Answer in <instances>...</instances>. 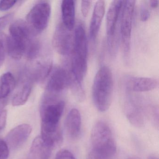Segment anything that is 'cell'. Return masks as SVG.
<instances>
[{
    "label": "cell",
    "mask_w": 159,
    "mask_h": 159,
    "mask_svg": "<svg viewBox=\"0 0 159 159\" xmlns=\"http://www.w3.org/2000/svg\"><path fill=\"white\" fill-rule=\"evenodd\" d=\"M74 38L71 31L63 24L57 27L53 37L52 44L55 50L62 56H67L72 52Z\"/></svg>",
    "instance_id": "cell-6"
},
{
    "label": "cell",
    "mask_w": 159,
    "mask_h": 159,
    "mask_svg": "<svg viewBox=\"0 0 159 159\" xmlns=\"http://www.w3.org/2000/svg\"><path fill=\"white\" fill-rule=\"evenodd\" d=\"M113 74L107 66L101 67L95 76L93 85V98L96 107L104 112L110 107L113 96Z\"/></svg>",
    "instance_id": "cell-1"
},
{
    "label": "cell",
    "mask_w": 159,
    "mask_h": 159,
    "mask_svg": "<svg viewBox=\"0 0 159 159\" xmlns=\"http://www.w3.org/2000/svg\"><path fill=\"white\" fill-rule=\"evenodd\" d=\"M16 2V1H0V11H8L12 8Z\"/></svg>",
    "instance_id": "cell-23"
},
{
    "label": "cell",
    "mask_w": 159,
    "mask_h": 159,
    "mask_svg": "<svg viewBox=\"0 0 159 159\" xmlns=\"http://www.w3.org/2000/svg\"><path fill=\"white\" fill-rule=\"evenodd\" d=\"M129 121L136 127H140L143 125V118L141 113L136 110H132L127 114Z\"/></svg>",
    "instance_id": "cell-19"
},
{
    "label": "cell",
    "mask_w": 159,
    "mask_h": 159,
    "mask_svg": "<svg viewBox=\"0 0 159 159\" xmlns=\"http://www.w3.org/2000/svg\"><path fill=\"white\" fill-rule=\"evenodd\" d=\"M92 2L91 1H82L81 12L84 17H86L88 16L91 9Z\"/></svg>",
    "instance_id": "cell-22"
},
{
    "label": "cell",
    "mask_w": 159,
    "mask_h": 159,
    "mask_svg": "<svg viewBox=\"0 0 159 159\" xmlns=\"http://www.w3.org/2000/svg\"><path fill=\"white\" fill-rule=\"evenodd\" d=\"M5 58V48L2 43L0 42V66L3 63Z\"/></svg>",
    "instance_id": "cell-27"
},
{
    "label": "cell",
    "mask_w": 159,
    "mask_h": 159,
    "mask_svg": "<svg viewBox=\"0 0 159 159\" xmlns=\"http://www.w3.org/2000/svg\"><path fill=\"white\" fill-rule=\"evenodd\" d=\"M148 159H159L158 157H156V156H153V155H151V156H149Z\"/></svg>",
    "instance_id": "cell-29"
},
{
    "label": "cell",
    "mask_w": 159,
    "mask_h": 159,
    "mask_svg": "<svg viewBox=\"0 0 159 159\" xmlns=\"http://www.w3.org/2000/svg\"><path fill=\"white\" fill-rule=\"evenodd\" d=\"M66 128L69 135L73 139L80 136L81 127V118L80 111L73 108L69 112L66 120Z\"/></svg>",
    "instance_id": "cell-12"
},
{
    "label": "cell",
    "mask_w": 159,
    "mask_h": 159,
    "mask_svg": "<svg viewBox=\"0 0 159 159\" xmlns=\"http://www.w3.org/2000/svg\"><path fill=\"white\" fill-rule=\"evenodd\" d=\"M7 111L5 110H0V132L3 130L6 125Z\"/></svg>",
    "instance_id": "cell-25"
},
{
    "label": "cell",
    "mask_w": 159,
    "mask_h": 159,
    "mask_svg": "<svg viewBox=\"0 0 159 159\" xmlns=\"http://www.w3.org/2000/svg\"><path fill=\"white\" fill-rule=\"evenodd\" d=\"M56 159H76L70 152L66 149H62L57 153Z\"/></svg>",
    "instance_id": "cell-21"
},
{
    "label": "cell",
    "mask_w": 159,
    "mask_h": 159,
    "mask_svg": "<svg viewBox=\"0 0 159 159\" xmlns=\"http://www.w3.org/2000/svg\"><path fill=\"white\" fill-rule=\"evenodd\" d=\"M53 149L47 146L40 137L36 138L30 148L32 155L38 159H49Z\"/></svg>",
    "instance_id": "cell-15"
},
{
    "label": "cell",
    "mask_w": 159,
    "mask_h": 159,
    "mask_svg": "<svg viewBox=\"0 0 159 159\" xmlns=\"http://www.w3.org/2000/svg\"><path fill=\"white\" fill-rule=\"evenodd\" d=\"M51 14V6L46 1L39 2L27 16V24L34 33L42 32L47 28Z\"/></svg>",
    "instance_id": "cell-5"
},
{
    "label": "cell",
    "mask_w": 159,
    "mask_h": 159,
    "mask_svg": "<svg viewBox=\"0 0 159 159\" xmlns=\"http://www.w3.org/2000/svg\"><path fill=\"white\" fill-rule=\"evenodd\" d=\"M15 85V79L11 72H6L0 76V99L6 98L14 89Z\"/></svg>",
    "instance_id": "cell-16"
},
{
    "label": "cell",
    "mask_w": 159,
    "mask_h": 159,
    "mask_svg": "<svg viewBox=\"0 0 159 159\" xmlns=\"http://www.w3.org/2000/svg\"><path fill=\"white\" fill-rule=\"evenodd\" d=\"M150 16V12L148 9L145 5L141 6L140 11V19L142 22H145L148 21Z\"/></svg>",
    "instance_id": "cell-24"
},
{
    "label": "cell",
    "mask_w": 159,
    "mask_h": 159,
    "mask_svg": "<svg viewBox=\"0 0 159 159\" xmlns=\"http://www.w3.org/2000/svg\"><path fill=\"white\" fill-rule=\"evenodd\" d=\"M159 1L158 0H151L149 1V5L152 9H156L159 6Z\"/></svg>",
    "instance_id": "cell-28"
},
{
    "label": "cell",
    "mask_w": 159,
    "mask_h": 159,
    "mask_svg": "<svg viewBox=\"0 0 159 159\" xmlns=\"http://www.w3.org/2000/svg\"><path fill=\"white\" fill-rule=\"evenodd\" d=\"M72 53L70 73L78 82L82 83L88 68V43L85 28L82 24H78L75 29Z\"/></svg>",
    "instance_id": "cell-2"
},
{
    "label": "cell",
    "mask_w": 159,
    "mask_h": 159,
    "mask_svg": "<svg viewBox=\"0 0 159 159\" xmlns=\"http://www.w3.org/2000/svg\"><path fill=\"white\" fill-rule=\"evenodd\" d=\"M32 86L29 83H26L14 94L12 98L14 106H20L25 104L31 93Z\"/></svg>",
    "instance_id": "cell-17"
},
{
    "label": "cell",
    "mask_w": 159,
    "mask_h": 159,
    "mask_svg": "<svg viewBox=\"0 0 159 159\" xmlns=\"http://www.w3.org/2000/svg\"><path fill=\"white\" fill-rule=\"evenodd\" d=\"M10 149L6 141L0 138V159H7L10 153Z\"/></svg>",
    "instance_id": "cell-20"
},
{
    "label": "cell",
    "mask_w": 159,
    "mask_h": 159,
    "mask_svg": "<svg viewBox=\"0 0 159 159\" xmlns=\"http://www.w3.org/2000/svg\"><path fill=\"white\" fill-rule=\"evenodd\" d=\"M40 50V44L39 42L33 39L29 43L26 50L25 55L27 59L32 60L35 59L39 55Z\"/></svg>",
    "instance_id": "cell-18"
},
{
    "label": "cell",
    "mask_w": 159,
    "mask_h": 159,
    "mask_svg": "<svg viewBox=\"0 0 159 159\" xmlns=\"http://www.w3.org/2000/svg\"><path fill=\"white\" fill-rule=\"evenodd\" d=\"M92 150L111 159L116 152V144L109 126L105 122L98 121L91 133Z\"/></svg>",
    "instance_id": "cell-3"
},
{
    "label": "cell",
    "mask_w": 159,
    "mask_h": 159,
    "mask_svg": "<svg viewBox=\"0 0 159 159\" xmlns=\"http://www.w3.org/2000/svg\"><path fill=\"white\" fill-rule=\"evenodd\" d=\"M32 127L27 124L17 125L6 136L5 140L9 149L16 150L21 147L29 137Z\"/></svg>",
    "instance_id": "cell-8"
},
{
    "label": "cell",
    "mask_w": 159,
    "mask_h": 159,
    "mask_svg": "<svg viewBox=\"0 0 159 159\" xmlns=\"http://www.w3.org/2000/svg\"><path fill=\"white\" fill-rule=\"evenodd\" d=\"M87 159H111L107 156L92 150L88 154Z\"/></svg>",
    "instance_id": "cell-26"
},
{
    "label": "cell",
    "mask_w": 159,
    "mask_h": 159,
    "mask_svg": "<svg viewBox=\"0 0 159 159\" xmlns=\"http://www.w3.org/2000/svg\"><path fill=\"white\" fill-rule=\"evenodd\" d=\"M158 82L153 78L134 77L128 82V87L132 91L144 92L151 91L158 86Z\"/></svg>",
    "instance_id": "cell-13"
},
{
    "label": "cell",
    "mask_w": 159,
    "mask_h": 159,
    "mask_svg": "<svg viewBox=\"0 0 159 159\" xmlns=\"http://www.w3.org/2000/svg\"><path fill=\"white\" fill-rule=\"evenodd\" d=\"M105 2L101 0L97 2L94 8L90 22V35L92 40L94 41L98 35L105 15Z\"/></svg>",
    "instance_id": "cell-11"
},
{
    "label": "cell",
    "mask_w": 159,
    "mask_h": 159,
    "mask_svg": "<svg viewBox=\"0 0 159 159\" xmlns=\"http://www.w3.org/2000/svg\"><path fill=\"white\" fill-rule=\"evenodd\" d=\"M61 7L63 24L71 31L75 25V2L73 0H64L62 1Z\"/></svg>",
    "instance_id": "cell-14"
},
{
    "label": "cell",
    "mask_w": 159,
    "mask_h": 159,
    "mask_svg": "<svg viewBox=\"0 0 159 159\" xmlns=\"http://www.w3.org/2000/svg\"><path fill=\"white\" fill-rule=\"evenodd\" d=\"M33 39V38L30 40L25 39L10 35L5 40V45L9 55L15 60L21 59L25 55L29 43Z\"/></svg>",
    "instance_id": "cell-9"
},
{
    "label": "cell",
    "mask_w": 159,
    "mask_h": 159,
    "mask_svg": "<svg viewBox=\"0 0 159 159\" xmlns=\"http://www.w3.org/2000/svg\"><path fill=\"white\" fill-rule=\"evenodd\" d=\"M136 1L128 0L123 1L120 13V33L125 57L129 56L131 35L133 27V16Z\"/></svg>",
    "instance_id": "cell-4"
},
{
    "label": "cell",
    "mask_w": 159,
    "mask_h": 159,
    "mask_svg": "<svg viewBox=\"0 0 159 159\" xmlns=\"http://www.w3.org/2000/svg\"><path fill=\"white\" fill-rule=\"evenodd\" d=\"M71 82L70 72L62 68H57L54 70L46 86V93L59 96L65 89L70 87Z\"/></svg>",
    "instance_id": "cell-7"
},
{
    "label": "cell",
    "mask_w": 159,
    "mask_h": 159,
    "mask_svg": "<svg viewBox=\"0 0 159 159\" xmlns=\"http://www.w3.org/2000/svg\"><path fill=\"white\" fill-rule=\"evenodd\" d=\"M122 1H113L110 3L106 17V31L108 38L116 36V28L122 7Z\"/></svg>",
    "instance_id": "cell-10"
}]
</instances>
